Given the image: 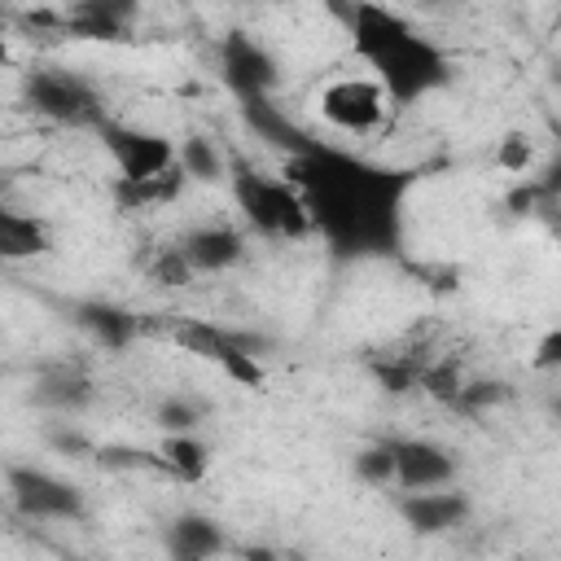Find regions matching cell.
Returning a JSON list of instances; mask_svg holds the SVG:
<instances>
[{
    "label": "cell",
    "mask_w": 561,
    "mask_h": 561,
    "mask_svg": "<svg viewBox=\"0 0 561 561\" xmlns=\"http://www.w3.org/2000/svg\"><path fill=\"white\" fill-rule=\"evenodd\" d=\"M289 184L311 210V228H324L351 245H373L394 210V184L386 171H373L355 158L307 149L289 167Z\"/></svg>",
    "instance_id": "6da1fadb"
},
{
    "label": "cell",
    "mask_w": 561,
    "mask_h": 561,
    "mask_svg": "<svg viewBox=\"0 0 561 561\" xmlns=\"http://www.w3.org/2000/svg\"><path fill=\"white\" fill-rule=\"evenodd\" d=\"M346 22H351V44L355 53L377 70L373 79L386 88V96L394 105H408L416 96H425L434 83L447 79V66H443V53L421 39L394 9H381V4H351L346 9Z\"/></svg>",
    "instance_id": "7a4b0ae2"
},
{
    "label": "cell",
    "mask_w": 561,
    "mask_h": 561,
    "mask_svg": "<svg viewBox=\"0 0 561 561\" xmlns=\"http://www.w3.org/2000/svg\"><path fill=\"white\" fill-rule=\"evenodd\" d=\"M232 193H237V206L250 219V228L263 232V237H307V232H316L302 193L285 175L241 167L232 175Z\"/></svg>",
    "instance_id": "3957f363"
},
{
    "label": "cell",
    "mask_w": 561,
    "mask_h": 561,
    "mask_svg": "<svg viewBox=\"0 0 561 561\" xmlns=\"http://www.w3.org/2000/svg\"><path fill=\"white\" fill-rule=\"evenodd\" d=\"M316 114L342 136H377L390 127L394 101L373 75H337L316 92Z\"/></svg>",
    "instance_id": "277c9868"
},
{
    "label": "cell",
    "mask_w": 561,
    "mask_h": 561,
    "mask_svg": "<svg viewBox=\"0 0 561 561\" xmlns=\"http://www.w3.org/2000/svg\"><path fill=\"white\" fill-rule=\"evenodd\" d=\"M26 101L35 114L53 118V123H70V127H83V123H101V101L92 92L88 79H79L75 70H57V66H39L26 75Z\"/></svg>",
    "instance_id": "5b68a950"
},
{
    "label": "cell",
    "mask_w": 561,
    "mask_h": 561,
    "mask_svg": "<svg viewBox=\"0 0 561 561\" xmlns=\"http://www.w3.org/2000/svg\"><path fill=\"white\" fill-rule=\"evenodd\" d=\"M4 482H9V500L22 517H35V522H70V517H83V495L79 486L61 482L57 473L48 469H35V465H9L4 469Z\"/></svg>",
    "instance_id": "8992f818"
},
{
    "label": "cell",
    "mask_w": 561,
    "mask_h": 561,
    "mask_svg": "<svg viewBox=\"0 0 561 561\" xmlns=\"http://www.w3.org/2000/svg\"><path fill=\"white\" fill-rule=\"evenodd\" d=\"M96 127H101L105 153L118 167V180H149V175H162L175 167V145L167 136L127 127V123H105V118Z\"/></svg>",
    "instance_id": "52a82bcc"
},
{
    "label": "cell",
    "mask_w": 561,
    "mask_h": 561,
    "mask_svg": "<svg viewBox=\"0 0 561 561\" xmlns=\"http://www.w3.org/2000/svg\"><path fill=\"white\" fill-rule=\"evenodd\" d=\"M394 486L408 491H438L456 482V456L430 438H390Z\"/></svg>",
    "instance_id": "ba28073f"
},
{
    "label": "cell",
    "mask_w": 561,
    "mask_h": 561,
    "mask_svg": "<svg viewBox=\"0 0 561 561\" xmlns=\"http://www.w3.org/2000/svg\"><path fill=\"white\" fill-rule=\"evenodd\" d=\"M399 513L412 530L421 535H443L451 526H460L469 517V500L456 486H438V491H408L399 500Z\"/></svg>",
    "instance_id": "9c48e42d"
},
{
    "label": "cell",
    "mask_w": 561,
    "mask_h": 561,
    "mask_svg": "<svg viewBox=\"0 0 561 561\" xmlns=\"http://www.w3.org/2000/svg\"><path fill=\"white\" fill-rule=\"evenodd\" d=\"M224 75L228 83L245 96V101H259L272 83H276V61L250 39V35H232L224 44Z\"/></svg>",
    "instance_id": "30bf717a"
},
{
    "label": "cell",
    "mask_w": 561,
    "mask_h": 561,
    "mask_svg": "<svg viewBox=\"0 0 561 561\" xmlns=\"http://www.w3.org/2000/svg\"><path fill=\"white\" fill-rule=\"evenodd\" d=\"M180 254L193 272H224L245 254V237L228 224H206V228H193L180 241Z\"/></svg>",
    "instance_id": "8fae6325"
},
{
    "label": "cell",
    "mask_w": 561,
    "mask_h": 561,
    "mask_svg": "<svg viewBox=\"0 0 561 561\" xmlns=\"http://www.w3.org/2000/svg\"><path fill=\"white\" fill-rule=\"evenodd\" d=\"M171 337H175L188 355L210 359L215 368H219L232 351H254L250 337H241V333H232V329H219V324H210V320H175V324H171Z\"/></svg>",
    "instance_id": "7c38bea8"
},
{
    "label": "cell",
    "mask_w": 561,
    "mask_h": 561,
    "mask_svg": "<svg viewBox=\"0 0 561 561\" xmlns=\"http://www.w3.org/2000/svg\"><path fill=\"white\" fill-rule=\"evenodd\" d=\"M53 250V232L39 215L13 210L0 202V259H35Z\"/></svg>",
    "instance_id": "4fadbf2b"
},
{
    "label": "cell",
    "mask_w": 561,
    "mask_h": 561,
    "mask_svg": "<svg viewBox=\"0 0 561 561\" xmlns=\"http://www.w3.org/2000/svg\"><path fill=\"white\" fill-rule=\"evenodd\" d=\"M184 171L180 162L162 175H149V180H114V202L123 210H153V206H171L180 193H184Z\"/></svg>",
    "instance_id": "5bb4252c"
},
{
    "label": "cell",
    "mask_w": 561,
    "mask_h": 561,
    "mask_svg": "<svg viewBox=\"0 0 561 561\" xmlns=\"http://www.w3.org/2000/svg\"><path fill=\"white\" fill-rule=\"evenodd\" d=\"M153 465H162L175 482H202L210 473V447L197 434H167L153 451Z\"/></svg>",
    "instance_id": "9a60e30c"
},
{
    "label": "cell",
    "mask_w": 561,
    "mask_h": 561,
    "mask_svg": "<svg viewBox=\"0 0 561 561\" xmlns=\"http://www.w3.org/2000/svg\"><path fill=\"white\" fill-rule=\"evenodd\" d=\"M79 324H83L101 346H110V351H123V346L140 333V320H136L131 311H123V307H110V302H83V307H79Z\"/></svg>",
    "instance_id": "2e32d148"
},
{
    "label": "cell",
    "mask_w": 561,
    "mask_h": 561,
    "mask_svg": "<svg viewBox=\"0 0 561 561\" xmlns=\"http://www.w3.org/2000/svg\"><path fill=\"white\" fill-rule=\"evenodd\" d=\"M224 552V530L210 522V517H175L171 526V557H202V561H215Z\"/></svg>",
    "instance_id": "e0dca14e"
},
{
    "label": "cell",
    "mask_w": 561,
    "mask_h": 561,
    "mask_svg": "<svg viewBox=\"0 0 561 561\" xmlns=\"http://www.w3.org/2000/svg\"><path fill=\"white\" fill-rule=\"evenodd\" d=\"M131 18V9L127 4H75L70 13H61V22L66 26H75L79 35H92V39H114V35H123V22Z\"/></svg>",
    "instance_id": "ac0fdd59"
},
{
    "label": "cell",
    "mask_w": 561,
    "mask_h": 561,
    "mask_svg": "<svg viewBox=\"0 0 561 561\" xmlns=\"http://www.w3.org/2000/svg\"><path fill=\"white\" fill-rule=\"evenodd\" d=\"M35 399H39L44 408H57V412H79V408L92 399V381H88L83 373L61 368V373H48V377L35 386Z\"/></svg>",
    "instance_id": "d6986e66"
},
{
    "label": "cell",
    "mask_w": 561,
    "mask_h": 561,
    "mask_svg": "<svg viewBox=\"0 0 561 561\" xmlns=\"http://www.w3.org/2000/svg\"><path fill=\"white\" fill-rule=\"evenodd\" d=\"M175 162H180L184 180H224V171H228L224 153H219L215 140H206V136L180 140V145H175Z\"/></svg>",
    "instance_id": "ffe728a7"
},
{
    "label": "cell",
    "mask_w": 561,
    "mask_h": 561,
    "mask_svg": "<svg viewBox=\"0 0 561 561\" xmlns=\"http://www.w3.org/2000/svg\"><path fill=\"white\" fill-rule=\"evenodd\" d=\"M355 473H359L368 486H394V460H390V443L364 447V451L355 456Z\"/></svg>",
    "instance_id": "44dd1931"
},
{
    "label": "cell",
    "mask_w": 561,
    "mask_h": 561,
    "mask_svg": "<svg viewBox=\"0 0 561 561\" xmlns=\"http://www.w3.org/2000/svg\"><path fill=\"white\" fill-rule=\"evenodd\" d=\"M535 149H530V136L526 131H508L500 145H495V167L508 171V175H526Z\"/></svg>",
    "instance_id": "7402d4cb"
},
{
    "label": "cell",
    "mask_w": 561,
    "mask_h": 561,
    "mask_svg": "<svg viewBox=\"0 0 561 561\" xmlns=\"http://www.w3.org/2000/svg\"><path fill=\"white\" fill-rule=\"evenodd\" d=\"M149 276H153L158 285H188V280H193V267L184 263L180 245H167V250L149 263Z\"/></svg>",
    "instance_id": "603a6c76"
},
{
    "label": "cell",
    "mask_w": 561,
    "mask_h": 561,
    "mask_svg": "<svg viewBox=\"0 0 561 561\" xmlns=\"http://www.w3.org/2000/svg\"><path fill=\"white\" fill-rule=\"evenodd\" d=\"M197 421H202V412H197L188 399H167V403L158 408V425H162L167 434H193Z\"/></svg>",
    "instance_id": "cb8c5ba5"
},
{
    "label": "cell",
    "mask_w": 561,
    "mask_h": 561,
    "mask_svg": "<svg viewBox=\"0 0 561 561\" xmlns=\"http://www.w3.org/2000/svg\"><path fill=\"white\" fill-rule=\"evenodd\" d=\"M557 346H561V333H548L543 346H539V355H535V368H548L557 359Z\"/></svg>",
    "instance_id": "d4e9b609"
},
{
    "label": "cell",
    "mask_w": 561,
    "mask_h": 561,
    "mask_svg": "<svg viewBox=\"0 0 561 561\" xmlns=\"http://www.w3.org/2000/svg\"><path fill=\"white\" fill-rule=\"evenodd\" d=\"M241 561H280V552H272V548H245Z\"/></svg>",
    "instance_id": "484cf974"
},
{
    "label": "cell",
    "mask_w": 561,
    "mask_h": 561,
    "mask_svg": "<svg viewBox=\"0 0 561 561\" xmlns=\"http://www.w3.org/2000/svg\"><path fill=\"white\" fill-rule=\"evenodd\" d=\"M9 61H13V48H9V39L0 35V66H9Z\"/></svg>",
    "instance_id": "4316f807"
},
{
    "label": "cell",
    "mask_w": 561,
    "mask_h": 561,
    "mask_svg": "<svg viewBox=\"0 0 561 561\" xmlns=\"http://www.w3.org/2000/svg\"><path fill=\"white\" fill-rule=\"evenodd\" d=\"M171 561H202V557H171Z\"/></svg>",
    "instance_id": "83f0119b"
},
{
    "label": "cell",
    "mask_w": 561,
    "mask_h": 561,
    "mask_svg": "<svg viewBox=\"0 0 561 561\" xmlns=\"http://www.w3.org/2000/svg\"><path fill=\"white\" fill-rule=\"evenodd\" d=\"M280 561H285V557H280Z\"/></svg>",
    "instance_id": "f1b7e54d"
}]
</instances>
